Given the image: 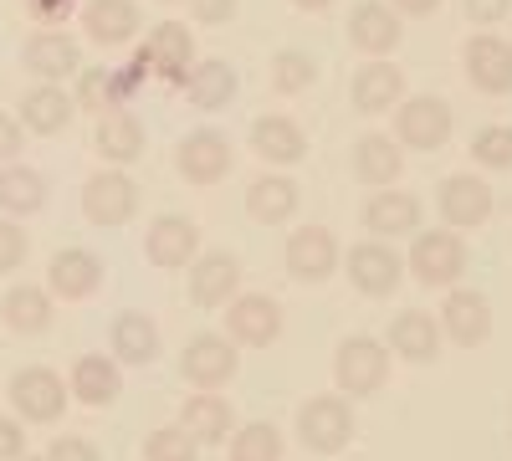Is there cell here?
Instances as JSON below:
<instances>
[{"label": "cell", "mask_w": 512, "mask_h": 461, "mask_svg": "<svg viewBox=\"0 0 512 461\" xmlns=\"http://www.w3.org/2000/svg\"><path fill=\"white\" fill-rule=\"evenodd\" d=\"M292 6H297V11H328L333 0H292Z\"/></svg>", "instance_id": "c3c4849f"}, {"label": "cell", "mask_w": 512, "mask_h": 461, "mask_svg": "<svg viewBox=\"0 0 512 461\" xmlns=\"http://www.w3.org/2000/svg\"><path fill=\"white\" fill-rule=\"evenodd\" d=\"M139 57L149 62V72H159L169 82H185V72L195 67V41H190V31L180 21H159L149 31V41L139 47Z\"/></svg>", "instance_id": "9c48e42d"}, {"label": "cell", "mask_w": 512, "mask_h": 461, "mask_svg": "<svg viewBox=\"0 0 512 461\" xmlns=\"http://www.w3.org/2000/svg\"><path fill=\"white\" fill-rule=\"evenodd\" d=\"M118 390H123V380H118V364H113L108 354H82V359H77V369H72V395H77L82 405H113Z\"/></svg>", "instance_id": "4316f807"}, {"label": "cell", "mask_w": 512, "mask_h": 461, "mask_svg": "<svg viewBox=\"0 0 512 461\" xmlns=\"http://www.w3.org/2000/svg\"><path fill=\"white\" fill-rule=\"evenodd\" d=\"M0 313H6V328L11 333H41L52 323V298L41 287H11L6 292V303H0Z\"/></svg>", "instance_id": "836d02e7"}, {"label": "cell", "mask_w": 512, "mask_h": 461, "mask_svg": "<svg viewBox=\"0 0 512 461\" xmlns=\"http://www.w3.org/2000/svg\"><path fill=\"white\" fill-rule=\"evenodd\" d=\"M11 405L21 410V421H57V415L67 410V390H62V380L52 369H41V364H31V369H21L16 380H11Z\"/></svg>", "instance_id": "8992f818"}, {"label": "cell", "mask_w": 512, "mask_h": 461, "mask_svg": "<svg viewBox=\"0 0 512 461\" xmlns=\"http://www.w3.org/2000/svg\"><path fill=\"white\" fill-rule=\"evenodd\" d=\"M251 149L262 154V159H272V164H297L308 154V139H303V129H297L292 118H256L251 123Z\"/></svg>", "instance_id": "d4e9b609"}, {"label": "cell", "mask_w": 512, "mask_h": 461, "mask_svg": "<svg viewBox=\"0 0 512 461\" xmlns=\"http://www.w3.org/2000/svg\"><path fill=\"white\" fill-rule=\"evenodd\" d=\"M180 431L200 446H210V441H226L231 436V405L221 400V395H190L185 400V410H180Z\"/></svg>", "instance_id": "83f0119b"}, {"label": "cell", "mask_w": 512, "mask_h": 461, "mask_svg": "<svg viewBox=\"0 0 512 461\" xmlns=\"http://www.w3.org/2000/svg\"><path fill=\"white\" fill-rule=\"evenodd\" d=\"M349 41L364 57L395 52L400 47V16L390 6H379V0H364V6H354V16H349Z\"/></svg>", "instance_id": "2e32d148"}, {"label": "cell", "mask_w": 512, "mask_h": 461, "mask_svg": "<svg viewBox=\"0 0 512 461\" xmlns=\"http://www.w3.org/2000/svg\"><path fill=\"white\" fill-rule=\"evenodd\" d=\"M338 267V241L323 226H303L287 236V272L297 282H323Z\"/></svg>", "instance_id": "4fadbf2b"}, {"label": "cell", "mask_w": 512, "mask_h": 461, "mask_svg": "<svg viewBox=\"0 0 512 461\" xmlns=\"http://www.w3.org/2000/svg\"><path fill=\"white\" fill-rule=\"evenodd\" d=\"M466 77H472L482 93H492V98L512 93V41L472 36L466 41Z\"/></svg>", "instance_id": "8fae6325"}, {"label": "cell", "mask_w": 512, "mask_h": 461, "mask_svg": "<svg viewBox=\"0 0 512 461\" xmlns=\"http://www.w3.org/2000/svg\"><path fill=\"white\" fill-rule=\"evenodd\" d=\"M77 103H82V108H93V113H103V108H123V98H118V77H113V72H88V77H82V88H77Z\"/></svg>", "instance_id": "ab89813d"}, {"label": "cell", "mask_w": 512, "mask_h": 461, "mask_svg": "<svg viewBox=\"0 0 512 461\" xmlns=\"http://www.w3.org/2000/svg\"><path fill=\"white\" fill-rule=\"evenodd\" d=\"M390 374V354H384L374 339H349L333 359V380L344 395H374Z\"/></svg>", "instance_id": "5b68a950"}, {"label": "cell", "mask_w": 512, "mask_h": 461, "mask_svg": "<svg viewBox=\"0 0 512 461\" xmlns=\"http://www.w3.org/2000/svg\"><path fill=\"white\" fill-rule=\"evenodd\" d=\"M21 456H26V431L0 415V461H21Z\"/></svg>", "instance_id": "7bdbcfd3"}, {"label": "cell", "mask_w": 512, "mask_h": 461, "mask_svg": "<svg viewBox=\"0 0 512 461\" xmlns=\"http://www.w3.org/2000/svg\"><path fill=\"white\" fill-rule=\"evenodd\" d=\"M472 154H477V164H487V170H512V129H502V123L482 129L472 139Z\"/></svg>", "instance_id": "74e56055"}, {"label": "cell", "mask_w": 512, "mask_h": 461, "mask_svg": "<svg viewBox=\"0 0 512 461\" xmlns=\"http://www.w3.org/2000/svg\"><path fill=\"white\" fill-rule=\"evenodd\" d=\"M113 354L128 359V364H149V359L159 354V328H154V318H144V313H118V323H113Z\"/></svg>", "instance_id": "d6a6232c"}, {"label": "cell", "mask_w": 512, "mask_h": 461, "mask_svg": "<svg viewBox=\"0 0 512 461\" xmlns=\"http://www.w3.org/2000/svg\"><path fill=\"white\" fill-rule=\"evenodd\" d=\"M16 154H21V123L0 113V159H16Z\"/></svg>", "instance_id": "f6af8a7d"}, {"label": "cell", "mask_w": 512, "mask_h": 461, "mask_svg": "<svg viewBox=\"0 0 512 461\" xmlns=\"http://www.w3.org/2000/svg\"><path fill=\"white\" fill-rule=\"evenodd\" d=\"M98 154L113 164H134L144 154V123L128 108H108L98 113Z\"/></svg>", "instance_id": "cb8c5ba5"}, {"label": "cell", "mask_w": 512, "mask_h": 461, "mask_svg": "<svg viewBox=\"0 0 512 461\" xmlns=\"http://www.w3.org/2000/svg\"><path fill=\"white\" fill-rule=\"evenodd\" d=\"M226 328L236 344H251V349H267L277 333H282V308L267 298V292H246L226 308Z\"/></svg>", "instance_id": "ba28073f"}, {"label": "cell", "mask_w": 512, "mask_h": 461, "mask_svg": "<svg viewBox=\"0 0 512 461\" xmlns=\"http://www.w3.org/2000/svg\"><path fill=\"white\" fill-rule=\"evenodd\" d=\"M144 456L149 461H195V441L180 431V426H164L144 441Z\"/></svg>", "instance_id": "f35d334b"}, {"label": "cell", "mask_w": 512, "mask_h": 461, "mask_svg": "<svg viewBox=\"0 0 512 461\" xmlns=\"http://www.w3.org/2000/svg\"><path fill=\"white\" fill-rule=\"evenodd\" d=\"M190 6H195L200 21H226L236 11V0H190Z\"/></svg>", "instance_id": "bcb514c9"}, {"label": "cell", "mask_w": 512, "mask_h": 461, "mask_svg": "<svg viewBox=\"0 0 512 461\" xmlns=\"http://www.w3.org/2000/svg\"><path fill=\"white\" fill-rule=\"evenodd\" d=\"M313 77H318V62H313L308 52H277V62H272L277 93H303Z\"/></svg>", "instance_id": "8d00e7d4"}, {"label": "cell", "mask_w": 512, "mask_h": 461, "mask_svg": "<svg viewBox=\"0 0 512 461\" xmlns=\"http://www.w3.org/2000/svg\"><path fill=\"white\" fill-rule=\"evenodd\" d=\"M236 282H241V262L231 251H210V257H200L195 272H190V298L200 308H221L236 292Z\"/></svg>", "instance_id": "ffe728a7"}, {"label": "cell", "mask_w": 512, "mask_h": 461, "mask_svg": "<svg viewBox=\"0 0 512 461\" xmlns=\"http://www.w3.org/2000/svg\"><path fill=\"white\" fill-rule=\"evenodd\" d=\"M297 436H303L308 451L333 456V451H344V446H349V436H354V415H349V405L338 400V395H318V400H308L303 410H297Z\"/></svg>", "instance_id": "6da1fadb"}, {"label": "cell", "mask_w": 512, "mask_h": 461, "mask_svg": "<svg viewBox=\"0 0 512 461\" xmlns=\"http://www.w3.org/2000/svg\"><path fill=\"white\" fill-rule=\"evenodd\" d=\"M507 6L512 0H466V16H472L477 26H497L507 16Z\"/></svg>", "instance_id": "ee69618b"}, {"label": "cell", "mask_w": 512, "mask_h": 461, "mask_svg": "<svg viewBox=\"0 0 512 461\" xmlns=\"http://www.w3.org/2000/svg\"><path fill=\"white\" fill-rule=\"evenodd\" d=\"M21 461H47V456H21Z\"/></svg>", "instance_id": "681fc988"}, {"label": "cell", "mask_w": 512, "mask_h": 461, "mask_svg": "<svg viewBox=\"0 0 512 461\" xmlns=\"http://www.w3.org/2000/svg\"><path fill=\"white\" fill-rule=\"evenodd\" d=\"M134 211H139V185L123 170H103L82 185V216L93 226H123L134 221Z\"/></svg>", "instance_id": "3957f363"}, {"label": "cell", "mask_w": 512, "mask_h": 461, "mask_svg": "<svg viewBox=\"0 0 512 461\" xmlns=\"http://www.w3.org/2000/svg\"><path fill=\"white\" fill-rule=\"evenodd\" d=\"M164 6H175V0H164Z\"/></svg>", "instance_id": "f907efd6"}, {"label": "cell", "mask_w": 512, "mask_h": 461, "mask_svg": "<svg viewBox=\"0 0 512 461\" xmlns=\"http://www.w3.org/2000/svg\"><path fill=\"white\" fill-rule=\"evenodd\" d=\"M180 369H185V380L195 390H216V385H226L236 374V349L226 339H216V333H200V339H190Z\"/></svg>", "instance_id": "5bb4252c"}, {"label": "cell", "mask_w": 512, "mask_h": 461, "mask_svg": "<svg viewBox=\"0 0 512 461\" xmlns=\"http://www.w3.org/2000/svg\"><path fill=\"white\" fill-rule=\"evenodd\" d=\"M405 98V72L390 62H369L354 77V108L359 113H390Z\"/></svg>", "instance_id": "603a6c76"}, {"label": "cell", "mask_w": 512, "mask_h": 461, "mask_svg": "<svg viewBox=\"0 0 512 461\" xmlns=\"http://www.w3.org/2000/svg\"><path fill=\"white\" fill-rule=\"evenodd\" d=\"M26 72H36V77H47V82H62V77H72L77 67H82V52H77V41L72 36H62V31H36L31 41H26Z\"/></svg>", "instance_id": "ac0fdd59"}, {"label": "cell", "mask_w": 512, "mask_h": 461, "mask_svg": "<svg viewBox=\"0 0 512 461\" xmlns=\"http://www.w3.org/2000/svg\"><path fill=\"white\" fill-rule=\"evenodd\" d=\"M410 272L425 287H451L466 272V246L456 231H420L410 246Z\"/></svg>", "instance_id": "7a4b0ae2"}, {"label": "cell", "mask_w": 512, "mask_h": 461, "mask_svg": "<svg viewBox=\"0 0 512 461\" xmlns=\"http://www.w3.org/2000/svg\"><path fill=\"white\" fill-rule=\"evenodd\" d=\"M180 175H185L190 185H216V180H226V175H231V144H226V134H216V129L185 134V144H180Z\"/></svg>", "instance_id": "30bf717a"}, {"label": "cell", "mask_w": 512, "mask_h": 461, "mask_svg": "<svg viewBox=\"0 0 512 461\" xmlns=\"http://www.w3.org/2000/svg\"><path fill=\"white\" fill-rule=\"evenodd\" d=\"M246 211H251V221H267V226L287 221V216L297 211V185H292L287 175H262V180H251Z\"/></svg>", "instance_id": "4dcf8cb0"}, {"label": "cell", "mask_w": 512, "mask_h": 461, "mask_svg": "<svg viewBox=\"0 0 512 461\" xmlns=\"http://www.w3.org/2000/svg\"><path fill=\"white\" fill-rule=\"evenodd\" d=\"M400 257L384 241H364L349 251V277L359 292H369V298H384V292H395L400 287Z\"/></svg>", "instance_id": "9a60e30c"}, {"label": "cell", "mask_w": 512, "mask_h": 461, "mask_svg": "<svg viewBox=\"0 0 512 461\" xmlns=\"http://www.w3.org/2000/svg\"><path fill=\"white\" fill-rule=\"evenodd\" d=\"M441 216L456 231H477L492 216V185L477 180V175H451L441 185Z\"/></svg>", "instance_id": "7c38bea8"}, {"label": "cell", "mask_w": 512, "mask_h": 461, "mask_svg": "<svg viewBox=\"0 0 512 461\" xmlns=\"http://www.w3.org/2000/svg\"><path fill=\"white\" fill-rule=\"evenodd\" d=\"M72 113H77V103L62 93V82H41V88H31L21 98V123L31 134H62Z\"/></svg>", "instance_id": "7402d4cb"}, {"label": "cell", "mask_w": 512, "mask_h": 461, "mask_svg": "<svg viewBox=\"0 0 512 461\" xmlns=\"http://www.w3.org/2000/svg\"><path fill=\"white\" fill-rule=\"evenodd\" d=\"M400 170H405V154L384 134H364L354 144V175L364 185H390V180H400Z\"/></svg>", "instance_id": "f546056e"}, {"label": "cell", "mask_w": 512, "mask_h": 461, "mask_svg": "<svg viewBox=\"0 0 512 461\" xmlns=\"http://www.w3.org/2000/svg\"><path fill=\"white\" fill-rule=\"evenodd\" d=\"M395 108H400V113H395L400 144L431 154V149H441V144L451 139V108H446L441 98H400Z\"/></svg>", "instance_id": "277c9868"}, {"label": "cell", "mask_w": 512, "mask_h": 461, "mask_svg": "<svg viewBox=\"0 0 512 461\" xmlns=\"http://www.w3.org/2000/svg\"><path fill=\"white\" fill-rule=\"evenodd\" d=\"M41 205H47V180L26 164H11V170H0V211L11 216H36Z\"/></svg>", "instance_id": "1f68e13d"}, {"label": "cell", "mask_w": 512, "mask_h": 461, "mask_svg": "<svg viewBox=\"0 0 512 461\" xmlns=\"http://www.w3.org/2000/svg\"><path fill=\"white\" fill-rule=\"evenodd\" d=\"M195 246H200V231L185 216H159L144 236V251H149L154 267H185L195 257Z\"/></svg>", "instance_id": "d6986e66"}, {"label": "cell", "mask_w": 512, "mask_h": 461, "mask_svg": "<svg viewBox=\"0 0 512 461\" xmlns=\"http://www.w3.org/2000/svg\"><path fill=\"white\" fill-rule=\"evenodd\" d=\"M82 26H88L98 47H123L139 31V6L134 0H88L82 6Z\"/></svg>", "instance_id": "44dd1931"}, {"label": "cell", "mask_w": 512, "mask_h": 461, "mask_svg": "<svg viewBox=\"0 0 512 461\" xmlns=\"http://www.w3.org/2000/svg\"><path fill=\"white\" fill-rule=\"evenodd\" d=\"M390 344L405 354V359H436L441 349V328L431 313H400L395 328H390Z\"/></svg>", "instance_id": "e575fe53"}, {"label": "cell", "mask_w": 512, "mask_h": 461, "mask_svg": "<svg viewBox=\"0 0 512 461\" xmlns=\"http://www.w3.org/2000/svg\"><path fill=\"white\" fill-rule=\"evenodd\" d=\"M47 461H103V456H98L93 441H82V436H57L52 451H47Z\"/></svg>", "instance_id": "b9f144b4"}, {"label": "cell", "mask_w": 512, "mask_h": 461, "mask_svg": "<svg viewBox=\"0 0 512 461\" xmlns=\"http://www.w3.org/2000/svg\"><path fill=\"white\" fill-rule=\"evenodd\" d=\"M441 323H446V333L456 344H487V333H492V308H487V298L482 292H466V287H456L451 298H446V308H441Z\"/></svg>", "instance_id": "e0dca14e"}, {"label": "cell", "mask_w": 512, "mask_h": 461, "mask_svg": "<svg viewBox=\"0 0 512 461\" xmlns=\"http://www.w3.org/2000/svg\"><path fill=\"white\" fill-rule=\"evenodd\" d=\"M364 226L374 236H400V231H415L420 226V200L405 195V190H379L369 205H364Z\"/></svg>", "instance_id": "484cf974"}, {"label": "cell", "mask_w": 512, "mask_h": 461, "mask_svg": "<svg viewBox=\"0 0 512 461\" xmlns=\"http://www.w3.org/2000/svg\"><path fill=\"white\" fill-rule=\"evenodd\" d=\"M26 262V231L16 221H0V272H16Z\"/></svg>", "instance_id": "60d3db41"}, {"label": "cell", "mask_w": 512, "mask_h": 461, "mask_svg": "<svg viewBox=\"0 0 512 461\" xmlns=\"http://www.w3.org/2000/svg\"><path fill=\"white\" fill-rule=\"evenodd\" d=\"M441 6V0H395V11H405V16H431Z\"/></svg>", "instance_id": "7dc6e473"}, {"label": "cell", "mask_w": 512, "mask_h": 461, "mask_svg": "<svg viewBox=\"0 0 512 461\" xmlns=\"http://www.w3.org/2000/svg\"><path fill=\"white\" fill-rule=\"evenodd\" d=\"M180 88L190 93V103H195V108L216 113V108H226V103L236 98V72H231L226 62H195V67L185 72Z\"/></svg>", "instance_id": "f1b7e54d"}, {"label": "cell", "mask_w": 512, "mask_h": 461, "mask_svg": "<svg viewBox=\"0 0 512 461\" xmlns=\"http://www.w3.org/2000/svg\"><path fill=\"white\" fill-rule=\"evenodd\" d=\"M231 461H282V436L277 426H241L231 441Z\"/></svg>", "instance_id": "d590c367"}, {"label": "cell", "mask_w": 512, "mask_h": 461, "mask_svg": "<svg viewBox=\"0 0 512 461\" xmlns=\"http://www.w3.org/2000/svg\"><path fill=\"white\" fill-rule=\"evenodd\" d=\"M47 287H52V298H62V303H82V298H93V292L103 287V262L93 257V251H82V246H67L47 267Z\"/></svg>", "instance_id": "52a82bcc"}]
</instances>
